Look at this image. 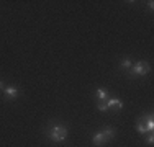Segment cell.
<instances>
[{
	"instance_id": "cell-1",
	"label": "cell",
	"mask_w": 154,
	"mask_h": 147,
	"mask_svg": "<svg viewBox=\"0 0 154 147\" xmlns=\"http://www.w3.org/2000/svg\"><path fill=\"white\" fill-rule=\"evenodd\" d=\"M113 136H115V129H113V128H105V129L95 132L94 137H92V142H94V146H97V147L103 146L107 141L113 139Z\"/></svg>"
},
{
	"instance_id": "cell-2",
	"label": "cell",
	"mask_w": 154,
	"mask_h": 147,
	"mask_svg": "<svg viewBox=\"0 0 154 147\" xmlns=\"http://www.w3.org/2000/svg\"><path fill=\"white\" fill-rule=\"evenodd\" d=\"M49 137L53 139L54 142L66 141V139H67V128H64V126H54L53 129H51Z\"/></svg>"
},
{
	"instance_id": "cell-3",
	"label": "cell",
	"mask_w": 154,
	"mask_h": 147,
	"mask_svg": "<svg viewBox=\"0 0 154 147\" xmlns=\"http://www.w3.org/2000/svg\"><path fill=\"white\" fill-rule=\"evenodd\" d=\"M131 72H133L134 75H146V74L149 72V64L144 61H138L136 64L131 67Z\"/></svg>"
},
{
	"instance_id": "cell-4",
	"label": "cell",
	"mask_w": 154,
	"mask_h": 147,
	"mask_svg": "<svg viewBox=\"0 0 154 147\" xmlns=\"http://www.w3.org/2000/svg\"><path fill=\"white\" fill-rule=\"evenodd\" d=\"M107 108H113V110H122L123 108V103L122 100H118V98H112V100H108L107 103Z\"/></svg>"
},
{
	"instance_id": "cell-5",
	"label": "cell",
	"mask_w": 154,
	"mask_h": 147,
	"mask_svg": "<svg viewBox=\"0 0 154 147\" xmlns=\"http://www.w3.org/2000/svg\"><path fill=\"white\" fill-rule=\"evenodd\" d=\"M5 95H7V98H10V100H15V98L18 97V88L17 87H8V88H5Z\"/></svg>"
},
{
	"instance_id": "cell-6",
	"label": "cell",
	"mask_w": 154,
	"mask_h": 147,
	"mask_svg": "<svg viewBox=\"0 0 154 147\" xmlns=\"http://www.w3.org/2000/svg\"><path fill=\"white\" fill-rule=\"evenodd\" d=\"M136 129H138V132H141V134H146V132H148L144 123H143V121H139V119H138V123H136Z\"/></svg>"
},
{
	"instance_id": "cell-7",
	"label": "cell",
	"mask_w": 154,
	"mask_h": 147,
	"mask_svg": "<svg viewBox=\"0 0 154 147\" xmlns=\"http://www.w3.org/2000/svg\"><path fill=\"white\" fill-rule=\"evenodd\" d=\"M107 95H108V92L105 90V88H98V90H97V97L100 98V100H105Z\"/></svg>"
},
{
	"instance_id": "cell-8",
	"label": "cell",
	"mask_w": 154,
	"mask_h": 147,
	"mask_svg": "<svg viewBox=\"0 0 154 147\" xmlns=\"http://www.w3.org/2000/svg\"><path fill=\"white\" fill-rule=\"evenodd\" d=\"M122 67L123 69H130L131 67V61H130V59H123V61H122Z\"/></svg>"
},
{
	"instance_id": "cell-9",
	"label": "cell",
	"mask_w": 154,
	"mask_h": 147,
	"mask_svg": "<svg viewBox=\"0 0 154 147\" xmlns=\"http://www.w3.org/2000/svg\"><path fill=\"white\" fill-rule=\"evenodd\" d=\"M98 111H108L107 105L105 103H98Z\"/></svg>"
},
{
	"instance_id": "cell-10",
	"label": "cell",
	"mask_w": 154,
	"mask_h": 147,
	"mask_svg": "<svg viewBox=\"0 0 154 147\" xmlns=\"http://www.w3.org/2000/svg\"><path fill=\"white\" fill-rule=\"evenodd\" d=\"M152 142H154V137H152V136H149V137H148V144H152Z\"/></svg>"
},
{
	"instance_id": "cell-11",
	"label": "cell",
	"mask_w": 154,
	"mask_h": 147,
	"mask_svg": "<svg viewBox=\"0 0 154 147\" xmlns=\"http://www.w3.org/2000/svg\"><path fill=\"white\" fill-rule=\"evenodd\" d=\"M148 5H149V8H152V7H154V2H152V0H149Z\"/></svg>"
},
{
	"instance_id": "cell-12",
	"label": "cell",
	"mask_w": 154,
	"mask_h": 147,
	"mask_svg": "<svg viewBox=\"0 0 154 147\" xmlns=\"http://www.w3.org/2000/svg\"><path fill=\"white\" fill-rule=\"evenodd\" d=\"M0 88H3V82H2V80H0Z\"/></svg>"
}]
</instances>
